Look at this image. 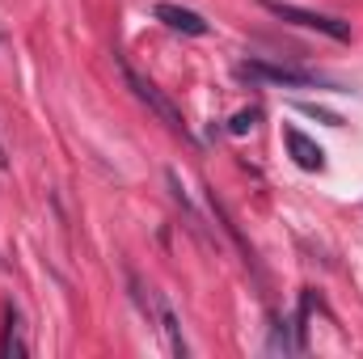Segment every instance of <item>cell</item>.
I'll use <instances>...</instances> for the list:
<instances>
[{"label": "cell", "mask_w": 363, "mask_h": 359, "mask_svg": "<svg viewBox=\"0 0 363 359\" xmlns=\"http://www.w3.org/2000/svg\"><path fill=\"white\" fill-rule=\"evenodd\" d=\"M123 81H127V89L135 93V97H140V101H144V106H148V110H152V114H157V118H161V123H165L174 136H182V140L190 136V127H186L182 110H178V106H174V101H169V97H165L161 89H157L148 77H140L131 64H123Z\"/></svg>", "instance_id": "6da1fadb"}, {"label": "cell", "mask_w": 363, "mask_h": 359, "mask_svg": "<svg viewBox=\"0 0 363 359\" xmlns=\"http://www.w3.org/2000/svg\"><path fill=\"white\" fill-rule=\"evenodd\" d=\"M279 21H291V26H304V30H317L334 43H347L351 38V26L342 17H330V13H313V9H300V4H287V0H262Z\"/></svg>", "instance_id": "7a4b0ae2"}, {"label": "cell", "mask_w": 363, "mask_h": 359, "mask_svg": "<svg viewBox=\"0 0 363 359\" xmlns=\"http://www.w3.org/2000/svg\"><path fill=\"white\" fill-rule=\"evenodd\" d=\"M283 144H287V153H291V161H296L300 170H308V174H321V170H325V148H321L317 140H308L300 127H287V131H283Z\"/></svg>", "instance_id": "3957f363"}, {"label": "cell", "mask_w": 363, "mask_h": 359, "mask_svg": "<svg viewBox=\"0 0 363 359\" xmlns=\"http://www.w3.org/2000/svg\"><path fill=\"white\" fill-rule=\"evenodd\" d=\"M241 72H245V77H258V81H271V85H291V89L317 85L308 72H300V68H287V64H267V60H250Z\"/></svg>", "instance_id": "277c9868"}, {"label": "cell", "mask_w": 363, "mask_h": 359, "mask_svg": "<svg viewBox=\"0 0 363 359\" xmlns=\"http://www.w3.org/2000/svg\"><path fill=\"white\" fill-rule=\"evenodd\" d=\"M157 17H161L169 30H182V34H207V30H211L194 9H182V4H157Z\"/></svg>", "instance_id": "5b68a950"}, {"label": "cell", "mask_w": 363, "mask_h": 359, "mask_svg": "<svg viewBox=\"0 0 363 359\" xmlns=\"http://www.w3.org/2000/svg\"><path fill=\"white\" fill-rule=\"evenodd\" d=\"M30 351L26 338H21V317L17 309H4V334H0V359H21Z\"/></svg>", "instance_id": "8992f818"}, {"label": "cell", "mask_w": 363, "mask_h": 359, "mask_svg": "<svg viewBox=\"0 0 363 359\" xmlns=\"http://www.w3.org/2000/svg\"><path fill=\"white\" fill-rule=\"evenodd\" d=\"M157 313H161V326H165V338H169V351H174V355H186V338H182L178 313L169 309V300H165V296H157Z\"/></svg>", "instance_id": "52a82bcc"}, {"label": "cell", "mask_w": 363, "mask_h": 359, "mask_svg": "<svg viewBox=\"0 0 363 359\" xmlns=\"http://www.w3.org/2000/svg\"><path fill=\"white\" fill-rule=\"evenodd\" d=\"M258 118H262V110H258V106L237 110V114L228 118V131H233V136H245V131H254V127H258Z\"/></svg>", "instance_id": "ba28073f"}, {"label": "cell", "mask_w": 363, "mask_h": 359, "mask_svg": "<svg viewBox=\"0 0 363 359\" xmlns=\"http://www.w3.org/2000/svg\"><path fill=\"white\" fill-rule=\"evenodd\" d=\"M271 351H287V334H283V321L274 317V338H271Z\"/></svg>", "instance_id": "9c48e42d"}, {"label": "cell", "mask_w": 363, "mask_h": 359, "mask_svg": "<svg viewBox=\"0 0 363 359\" xmlns=\"http://www.w3.org/2000/svg\"><path fill=\"white\" fill-rule=\"evenodd\" d=\"M0 170H4V153H0Z\"/></svg>", "instance_id": "30bf717a"}]
</instances>
